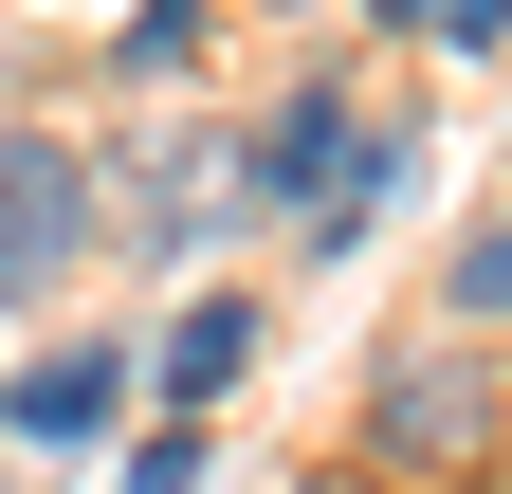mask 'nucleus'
Returning a JSON list of instances; mask_svg holds the SVG:
<instances>
[{"label":"nucleus","instance_id":"f257e3e1","mask_svg":"<svg viewBox=\"0 0 512 494\" xmlns=\"http://www.w3.org/2000/svg\"><path fill=\"white\" fill-rule=\"evenodd\" d=\"M348 458L403 476V494H494L512 476V348L458 312H403L348 385Z\"/></svg>","mask_w":512,"mask_h":494},{"label":"nucleus","instance_id":"f03ea898","mask_svg":"<svg viewBox=\"0 0 512 494\" xmlns=\"http://www.w3.org/2000/svg\"><path fill=\"white\" fill-rule=\"evenodd\" d=\"M256 220H275L256 110H165L147 147H110V257L128 275H202V257H238Z\"/></svg>","mask_w":512,"mask_h":494},{"label":"nucleus","instance_id":"7ed1b4c3","mask_svg":"<svg viewBox=\"0 0 512 494\" xmlns=\"http://www.w3.org/2000/svg\"><path fill=\"white\" fill-rule=\"evenodd\" d=\"M110 257V147H74L55 110H0V312H55Z\"/></svg>","mask_w":512,"mask_h":494},{"label":"nucleus","instance_id":"20e7f679","mask_svg":"<svg viewBox=\"0 0 512 494\" xmlns=\"http://www.w3.org/2000/svg\"><path fill=\"white\" fill-rule=\"evenodd\" d=\"M128 421H147V348L128 330H55L19 385H0V440L19 458H92V440H128Z\"/></svg>","mask_w":512,"mask_h":494},{"label":"nucleus","instance_id":"39448f33","mask_svg":"<svg viewBox=\"0 0 512 494\" xmlns=\"http://www.w3.org/2000/svg\"><path fill=\"white\" fill-rule=\"evenodd\" d=\"M256 366H275V312H256V293H183V312L147 330V403L165 421H220Z\"/></svg>","mask_w":512,"mask_h":494},{"label":"nucleus","instance_id":"423d86ee","mask_svg":"<svg viewBox=\"0 0 512 494\" xmlns=\"http://www.w3.org/2000/svg\"><path fill=\"white\" fill-rule=\"evenodd\" d=\"M348 147H366V92H348V74H293L275 110H256V183H275V220H293V238L330 220V183H348Z\"/></svg>","mask_w":512,"mask_h":494},{"label":"nucleus","instance_id":"0eeeda50","mask_svg":"<svg viewBox=\"0 0 512 494\" xmlns=\"http://www.w3.org/2000/svg\"><path fill=\"white\" fill-rule=\"evenodd\" d=\"M403 202H421V110H366V147H348V183H330V220H311L293 257H366Z\"/></svg>","mask_w":512,"mask_h":494},{"label":"nucleus","instance_id":"6e6552de","mask_svg":"<svg viewBox=\"0 0 512 494\" xmlns=\"http://www.w3.org/2000/svg\"><path fill=\"white\" fill-rule=\"evenodd\" d=\"M439 312H458V330H494V348H512V202H476L458 238H439Z\"/></svg>","mask_w":512,"mask_h":494},{"label":"nucleus","instance_id":"1a4fd4ad","mask_svg":"<svg viewBox=\"0 0 512 494\" xmlns=\"http://www.w3.org/2000/svg\"><path fill=\"white\" fill-rule=\"evenodd\" d=\"M202 37H220V0H128V19H110V74H128V92H183Z\"/></svg>","mask_w":512,"mask_h":494},{"label":"nucleus","instance_id":"9d476101","mask_svg":"<svg viewBox=\"0 0 512 494\" xmlns=\"http://www.w3.org/2000/svg\"><path fill=\"white\" fill-rule=\"evenodd\" d=\"M110 494H220V421H128V440H110Z\"/></svg>","mask_w":512,"mask_h":494},{"label":"nucleus","instance_id":"9b49d317","mask_svg":"<svg viewBox=\"0 0 512 494\" xmlns=\"http://www.w3.org/2000/svg\"><path fill=\"white\" fill-rule=\"evenodd\" d=\"M439 55H512V0H439Z\"/></svg>","mask_w":512,"mask_h":494},{"label":"nucleus","instance_id":"f8f14e48","mask_svg":"<svg viewBox=\"0 0 512 494\" xmlns=\"http://www.w3.org/2000/svg\"><path fill=\"white\" fill-rule=\"evenodd\" d=\"M275 494H403V476H366V458H293Z\"/></svg>","mask_w":512,"mask_h":494},{"label":"nucleus","instance_id":"ddd939ff","mask_svg":"<svg viewBox=\"0 0 512 494\" xmlns=\"http://www.w3.org/2000/svg\"><path fill=\"white\" fill-rule=\"evenodd\" d=\"M366 37H439V0H366Z\"/></svg>","mask_w":512,"mask_h":494}]
</instances>
